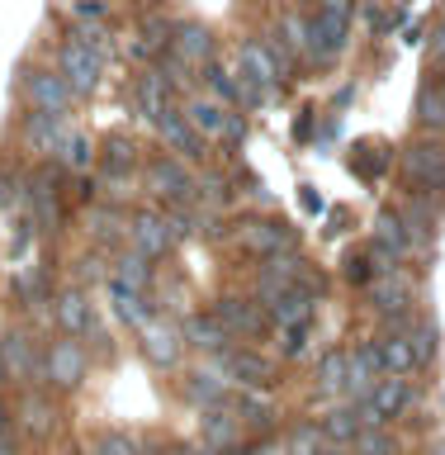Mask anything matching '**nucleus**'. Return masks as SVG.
Returning a JSON list of instances; mask_svg holds the SVG:
<instances>
[{"label":"nucleus","instance_id":"1","mask_svg":"<svg viewBox=\"0 0 445 455\" xmlns=\"http://www.w3.org/2000/svg\"><path fill=\"white\" fill-rule=\"evenodd\" d=\"M237 81H242V91H247V105H266V100H275L284 71H280L275 52H270L266 43L242 38L237 43Z\"/></svg>","mask_w":445,"mask_h":455},{"label":"nucleus","instance_id":"2","mask_svg":"<svg viewBox=\"0 0 445 455\" xmlns=\"http://www.w3.org/2000/svg\"><path fill=\"white\" fill-rule=\"evenodd\" d=\"M85 375H91V351L81 347V337H57L43 347V379L52 394H76Z\"/></svg>","mask_w":445,"mask_h":455},{"label":"nucleus","instance_id":"3","mask_svg":"<svg viewBox=\"0 0 445 455\" xmlns=\"http://www.w3.org/2000/svg\"><path fill=\"white\" fill-rule=\"evenodd\" d=\"M142 180L147 190L162 199V204H199V180L195 171L185 166V156H152L142 166Z\"/></svg>","mask_w":445,"mask_h":455},{"label":"nucleus","instance_id":"4","mask_svg":"<svg viewBox=\"0 0 445 455\" xmlns=\"http://www.w3.org/2000/svg\"><path fill=\"white\" fill-rule=\"evenodd\" d=\"M403 176H408V185H417V190L445 195V138H436V133L412 138L403 148Z\"/></svg>","mask_w":445,"mask_h":455},{"label":"nucleus","instance_id":"5","mask_svg":"<svg viewBox=\"0 0 445 455\" xmlns=\"http://www.w3.org/2000/svg\"><path fill=\"white\" fill-rule=\"evenodd\" d=\"M20 95L28 109H48V114H67L76 91L67 85V76L57 67H24L20 71Z\"/></svg>","mask_w":445,"mask_h":455},{"label":"nucleus","instance_id":"6","mask_svg":"<svg viewBox=\"0 0 445 455\" xmlns=\"http://www.w3.org/2000/svg\"><path fill=\"white\" fill-rule=\"evenodd\" d=\"M346 52V20H332V14H313V20H304V48H298V57L313 67H332L337 57Z\"/></svg>","mask_w":445,"mask_h":455},{"label":"nucleus","instance_id":"7","mask_svg":"<svg viewBox=\"0 0 445 455\" xmlns=\"http://www.w3.org/2000/svg\"><path fill=\"white\" fill-rule=\"evenodd\" d=\"M213 370H223L227 384H242V389H266V384L275 379V365H270L261 351H251V347L213 351Z\"/></svg>","mask_w":445,"mask_h":455},{"label":"nucleus","instance_id":"8","mask_svg":"<svg viewBox=\"0 0 445 455\" xmlns=\"http://www.w3.org/2000/svg\"><path fill=\"white\" fill-rule=\"evenodd\" d=\"M57 71L67 76V85L76 95H95L99 81H105V62H99V57L85 48L81 38H71V34H67L62 48H57Z\"/></svg>","mask_w":445,"mask_h":455},{"label":"nucleus","instance_id":"9","mask_svg":"<svg viewBox=\"0 0 445 455\" xmlns=\"http://www.w3.org/2000/svg\"><path fill=\"white\" fill-rule=\"evenodd\" d=\"M138 351H142V361L156 365V370H176L180 355H185L180 323H166V318L142 323V327H138Z\"/></svg>","mask_w":445,"mask_h":455},{"label":"nucleus","instance_id":"10","mask_svg":"<svg viewBox=\"0 0 445 455\" xmlns=\"http://www.w3.org/2000/svg\"><path fill=\"white\" fill-rule=\"evenodd\" d=\"M237 242L247 247L251 256H280V251H294L298 247V228L294 223H284V219H247L237 228Z\"/></svg>","mask_w":445,"mask_h":455},{"label":"nucleus","instance_id":"11","mask_svg":"<svg viewBox=\"0 0 445 455\" xmlns=\"http://www.w3.org/2000/svg\"><path fill=\"white\" fill-rule=\"evenodd\" d=\"M0 355H5V375L14 384H28L34 375H43V347L34 332H24V327H10L5 337H0Z\"/></svg>","mask_w":445,"mask_h":455},{"label":"nucleus","instance_id":"12","mask_svg":"<svg viewBox=\"0 0 445 455\" xmlns=\"http://www.w3.org/2000/svg\"><path fill=\"white\" fill-rule=\"evenodd\" d=\"M128 247L142 251V256H152V261H162V256H166L171 247H176L166 213H156V209H138L133 219H128Z\"/></svg>","mask_w":445,"mask_h":455},{"label":"nucleus","instance_id":"13","mask_svg":"<svg viewBox=\"0 0 445 455\" xmlns=\"http://www.w3.org/2000/svg\"><path fill=\"white\" fill-rule=\"evenodd\" d=\"M365 290H370V308H375V318H384V313L417 308V304H412V299H417V284H412V275H408L403 266L389 270V275H375Z\"/></svg>","mask_w":445,"mask_h":455},{"label":"nucleus","instance_id":"14","mask_svg":"<svg viewBox=\"0 0 445 455\" xmlns=\"http://www.w3.org/2000/svg\"><path fill=\"white\" fill-rule=\"evenodd\" d=\"M370 242H379L384 251H393L398 261H412V256H422V247H417V237L408 233V219L398 213V204H384L379 213H375V233H370Z\"/></svg>","mask_w":445,"mask_h":455},{"label":"nucleus","instance_id":"15","mask_svg":"<svg viewBox=\"0 0 445 455\" xmlns=\"http://www.w3.org/2000/svg\"><path fill=\"white\" fill-rule=\"evenodd\" d=\"M156 133H162V142H166V148L176 152V156H185V162H204V156H209V152H204L209 138L199 133V128L185 119L180 109H166L162 119H156Z\"/></svg>","mask_w":445,"mask_h":455},{"label":"nucleus","instance_id":"16","mask_svg":"<svg viewBox=\"0 0 445 455\" xmlns=\"http://www.w3.org/2000/svg\"><path fill=\"white\" fill-rule=\"evenodd\" d=\"M52 318H57V332H67V337H85V332H91V327H95V308H91V299H85L81 284L52 294Z\"/></svg>","mask_w":445,"mask_h":455},{"label":"nucleus","instance_id":"17","mask_svg":"<svg viewBox=\"0 0 445 455\" xmlns=\"http://www.w3.org/2000/svg\"><path fill=\"white\" fill-rule=\"evenodd\" d=\"M14 422L24 427V436H52L57 432V403H52V394H43V389H24L20 394V403H14Z\"/></svg>","mask_w":445,"mask_h":455},{"label":"nucleus","instance_id":"18","mask_svg":"<svg viewBox=\"0 0 445 455\" xmlns=\"http://www.w3.org/2000/svg\"><path fill=\"white\" fill-rule=\"evenodd\" d=\"M213 318H219L233 337H261L266 327V313L256 299H242V294H223L219 304H213Z\"/></svg>","mask_w":445,"mask_h":455},{"label":"nucleus","instance_id":"19","mask_svg":"<svg viewBox=\"0 0 445 455\" xmlns=\"http://www.w3.org/2000/svg\"><path fill=\"white\" fill-rule=\"evenodd\" d=\"M180 337H185V347L199 351V355H213V351L233 347V332H227L219 318H213V308H209V313H185Z\"/></svg>","mask_w":445,"mask_h":455},{"label":"nucleus","instance_id":"20","mask_svg":"<svg viewBox=\"0 0 445 455\" xmlns=\"http://www.w3.org/2000/svg\"><path fill=\"white\" fill-rule=\"evenodd\" d=\"M20 133H24V142L34 152H57V148H62V138H67V114L28 109L24 124H20Z\"/></svg>","mask_w":445,"mask_h":455},{"label":"nucleus","instance_id":"21","mask_svg":"<svg viewBox=\"0 0 445 455\" xmlns=\"http://www.w3.org/2000/svg\"><path fill=\"white\" fill-rule=\"evenodd\" d=\"M412 119H417L422 133H436L445 138V81H422L417 85V100H412Z\"/></svg>","mask_w":445,"mask_h":455},{"label":"nucleus","instance_id":"22","mask_svg":"<svg viewBox=\"0 0 445 455\" xmlns=\"http://www.w3.org/2000/svg\"><path fill=\"white\" fill-rule=\"evenodd\" d=\"M133 109H138L147 124H156V119L171 109V85H166V76H162L156 67L142 71V76L133 81Z\"/></svg>","mask_w":445,"mask_h":455},{"label":"nucleus","instance_id":"23","mask_svg":"<svg viewBox=\"0 0 445 455\" xmlns=\"http://www.w3.org/2000/svg\"><path fill=\"white\" fill-rule=\"evenodd\" d=\"M313 308H318V299H313L304 284H290L284 294H275L266 304V318L275 327H290V323H313Z\"/></svg>","mask_w":445,"mask_h":455},{"label":"nucleus","instance_id":"24","mask_svg":"<svg viewBox=\"0 0 445 455\" xmlns=\"http://www.w3.org/2000/svg\"><path fill=\"white\" fill-rule=\"evenodd\" d=\"M199 441H204L209 451L242 441V422H237L233 403H213V408H204V418H199Z\"/></svg>","mask_w":445,"mask_h":455},{"label":"nucleus","instance_id":"25","mask_svg":"<svg viewBox=\"0 0 445 455\" xmlns=\"http://www.w3.org/2000/svg\"><path fill=\"white\" fill-rule=\"evenodd\" d=\"M105 290H109V308L119 313V323H128V327H142V323H152L156 318V304L147 294H138V290H128V284H119V280H105Z\"/></svg>","mask_w":445,"mask_h":455},{"label":"nucleus","instance_id":"26","mask_svg":"<svg viewBox=\"0 0 445 455\" xmlns=\"http://www.w3.org/2000/svg\"><path fill=\"white\" fill-rule=\"evenodd\" d=\"M185 119H190L204 138H227V124H233V105H223V100H213V95H195L190 105H185Z\"/></svg>","mask_w":445,"mask_h":455},{"label":"nucleus","instance_id":"27","mask_svg":"<svg viewBox=\"0 0 445 455\" xmlns=\"http://www.w3.org/2000/svg\"><path fill=\"white\" fill-rule=\"evenodd\" d=\"M180 389H185V398H190L195 408H213V403H227V375L223 370H190V375L180 379Z\"/></svg>","mask_w":445,"mask_h":455},{"label":"nucleus","instance_id":"28","mask_svg":"<svg viewBox=\"0 0 445 455\" xmlns=\"http://www.w3.org/2000/svg\"><path fill=\"white\" fill-rule=\"evenodd\" d=\"M171 52H180L190 67L213 62V28H204V24H176V28H171Z\"/></svg>","mask_w":445,"mask_h":455},{"label":"nucleus","instance_id":"29","mask_svg":"<svg viewBox=\"0 0 445 455\" xmlns=\"http://www.w3.org/2000/svg\"><path fill=\"white\" fill-rule=\"evenodd\" d=\"M379 361L384 375H417V355H412V337L408 332H379Z\"/></svg>","mask_w":445,"mask_h":455},{"label":"nucleus","instance_id":"30","mask_svg":"<svg viewBox=\"0 0 445 455\" xmlns=\"http://www.w3.org/2000/svg\"><path fill=\"white\" fill-rule=\"evenodd\" d=\"M99 166H105V176H109V180H123V176H133V171L142 166V162H138V148H133V138H123V133H109V138H105V148H99Z\"/></svg>","mask_w":445,"mask_h":455},{"label":"nucleus","instance_id":"31","mask_svg":"<svg viewBox=\"0 0 445 455\" xmlns=\"http://www.w3.org/2000/svg\"><path fill=\"white\" fill-rule=\"evenodd\" d=\"M318 427H322L327 441H337V446H355V436H361L365 422H361V408L355 403H337L318 418Z\"/></svg>","mask_w":445,"mask_h":455},{"label":"nucleus","instance_id":"32","mask_svg":"<svg viewBox=\"0 0 445 455\" xmlns=\"http://www.w3.org/2000/svg\"><path fill=\"white\" fill-rule=\"evenodd\" d=\"M14 299L20 304H48L52 299V284H48V266H34V261H20L14 266Z\"/></svg>","mask_w":445,"mask_h":455},{"label":"nucleus","instance_id":"33","mask_svg":"<svg viewBox=\"0 0 445 455\" xmlns=\"http://www.w3.org/2000/svg\"><path fill=\"white\" fill-rule=\"evenodd\" d=\"M119 284H128V290H138V294H147L152 290V256H142V251H133L128 247L119 261H114V270H109Z\"/></svg>","mask_w":445,"mask_h":455},{"label":"nucleus","instance_id":"34","mask_svg":"<svg viewBox=\"0 0 445 455\" xmlns=\"http://www.w3.org/2000/svg\"><path fill=\"white\" fill-rule=\"evenodd\" d=\"M227 403H233L237 422H242V427H251V432H266V427L275 422V408H270V398H261L256 389H242L237 398H227Z\"/></svg>","mask_w":445,"mask_h":455},{"label":"nucleus","instance_id":"35","mask_svg":"<svg viewBox=\"0 0 445 455\" xmlns=\"http://www.w3.org/2000/svg\"><path fill=\"white\" fill-rule=\"evenodd\" d=\"M204 85L213 100H223V105H247V91H242L237 71L223 67V62H204Z\"/></svg>","mask_w":445,"mask_h":455},{"label":"nucleus","instance_id":"36","mask_svg":"<svg viewBox=\"0 0 445 455\" xmlns=\"http://www.w3.org/2000/svg\"><path fill=\"white\" fill-rule=\"evenodd\" d=\"M408 337H412V355H417V370H432L436 365V355H441V327L432 318H417L408 327Z\"/></svg>","mask_w":445,"mask_h":455},{"label":"nucleus","instance_id":"37","mask_svg":"<svg viewBox=\"0 0 445 455\" xmlns=\"http://www.w3.org/2000/svg\"><path fill=\"white\" fill-rule=\"evenodd\" d=\"M85 219H91V237L99 242V247H119V242H128V219H119V213L114 209H91L85 213Z\"/></svg>","mask_w":445,"mask_h":455},{"label":"nucleus","instance_id":"38","mask_svg":"<svg viewBox=\"0 0 445 455\" xmlns=\"http://www.w3.org/2000/svg\"><path fill=\"white\" fill-rule=\"evenodd\" d=\"M57 162H62L67 171H91L95 166V142L85 133H67L62 148H57Z\"/></svg>","mask_w":445,"mask_h":455},{"label":"nucleus","instance_id":"39","mask_svg":"<svg viewBox=\"0 0 445 455\" xmlns=\"http://www.w3.org/2000/svg\"><path fill=\"white\" fill-rule=\"evenodd\" d=\"M355 455H398V436L389 432V422L361 427V436H355Z\"/></svg>","mask_w":445,"mask_h":455},{"label":"nucleus","instance_id":"40","mask_svg":"<svg viewBox=\"0 0 445 455\" xmlns=\"http://www.w3.org/2000/svg\"><path fill=\"white\" fill-rule=\"evenodd\" d=\"M318 389L322 394H346V351H327L318 361Z\"/></svg>","mask_w":445,"mask_h":455},{"label":"nucleus","instance_id":"41","mask_svg":"<svg viewBox=\"0 0 445 455\" xmlns=\"http://www.w3.org/2000/svg\"><path fill=\"white\" fill-rule=\"evenodd\" d=\"M308 341H313V323L280 327V355H284V361H304V355H308Z\"/></svg>","mask_w":445,"mask_h":455},{"label":"nucleus","instance_id":"42","mask_svg":"<svg viewBox=\"0 0 445 455\" xmlns=\"http://www.w3.org/2000/svg\"><path fill=\"white\" fill-rule=\"evenodd\" d=\"M85 451H91V455H142V446L128 432H95Z\"/></svg>","mask_w":445,"mask_h":455},{"label":"nucleus","instance_id":"43","mask_svg":"<svg viewBox=\"0 0 445 455\" xmlns=\"http://www.w3.org/2000/svg\"><path fill=\"white\" fill-rule=\"evenodd\" d=\"M322 446H327V436H322L318 422H298L290 432V455H318Z\"/></svg>","mask_w":445,"mask_h":455},{"label":"nucleus","instance_id":"44","mask_svg":"<svg viewBox=\"0 0 445 455\" xmlns=\"http://www.w3.org/2000/svg\"><path fill=\"white\" fill-rule=\"evenodd\" d=\"M341 275H346L351 284H361V290H365V284L375 280V261H370V247H361V251H351L346 261H341Z\"/></svg>","mask_w":445,"mask_h":455},{"label":"nucleus","instance_id":"45","mask_svg":"<svg viewBox=\"0 0 445 455\" xmlns=\"http://www.w3.org/2000/svg\"><path fill=\"white\" fill-rule=\"evenodd\" d=\"M71 38H81L85 48H91V52L99 57V62H109V57H114V43H109V34H105L99 24H81V28H71Z\"/></svg>","mask_w":445,"mask_h":455},{"label":"nucleus","instance_id":"46","mask_svg":"<svg viewBox=\"0 0 445 455\" xmlns=\"http://www.w3.org/2000/svg\"><path fill=\"white\" fill-rule=\"evenodd\" d=\"M426 52H432V71H445V20L432 28V38H426Z\"/></svg>","mask_w":445,"mask_h":455},{"label":"nucleus","instance_id":"47","mask_svg":"<svg viewBox=\"0 0 445 455\" xmlns=\"http://www.w3.org/2000/svg\"><path fill=\"white\" fill-rule=\"evenodd\" d=\"M294 138H298V142H308V138H313V109H298V119H294Z\"/></svg>","mask_w":445,"mask_h":455},{"label":"nucleus","instance_id":"48","mask_svg":"<svg viewBox=\"0 0 445 455\" xmlns=\"http://www.w3.org/2000/svg\"><path fill=\"white\" fill-rule=\"evenodd\" d=\"M318 10H322V14H332V20H351V0H322Z\"/></svg>","mask_w":445,"mask_h":455},{"label":"nucleus","instance_id":"49","mask_svg":"<svg viewBox=\"0 0 445 455\" xmlns=\"http://www.w3.org/2000/svg\"><path fill=\"white\" fill-rule=\"evenodd\" d=\"M76 14H81L85 24H95V20H105V5H95V0H81V5H76Z\"/></svg>","mask_w":445,"mask_h":455},{"label":"nucleus","instance_id":"50","mask_svg":"<svg viewBox=\"0 0 445 455\" xmlns=\"http://www.w3.org/2000/svg\"><path fill=\"white\" fill-rule=\"evenodd\" d=\"M0 455H24V446H20V436H14L10 427H5V432H0Z\"/></svg>","mask_w":445,"mask_h":455},{"label":"nucleus","instance_id":"51","mask_svg":"<svg viewBox=\"0 0 445 455\" xmlns=\"http://www.w3.org/2000/svg\"><path fill=\"white\" fill-rule=\"evenodd\" d=\"M10 199H14V176H10L5 166H0V209H5Z\"/></svg>","mask_w":445,"mask_h":455},{"label":"nucleus","instance_id":"52","mask_svg":"<svg viewBox=\"0 0 445 455\" xmlns=\"http://www.w3.org/2000/svg\"><path fill=\"white\" fill-rule=\"evenodd\" d=\"M5 427H14V403L0 394V432H5Z\"/></svg>","mask_w":445,"mask_h":455},{"label":"nucleus","instance_id":"53","mask_svg":"<svg viewBox=\"0 0 445 455\" xmlns=\"http://www.w3.org/2000/svg\"><path fill=\"white\" fill-rule=\"evenodd\" d=\"M209 455H251V446H247V441H233V446H219V451H209Z\"/></svg>","mask_w":445,"mask_h":455},{"label":"nucleus","instance_id":"54","mask_svg":"<svg viewBox=\"0 0 445 455\" xmlns=\"http://www.w3.org/2000/svg\"><path fill=\"white\" fill-rule=\"evenodd\" d=\"M304 209H308V213H318V209H322V199L313 195V185H304Z\"/></svg>","mask_w":445,"mask_h":455},{"label":"nucleus","instance_id":"55","mask_svg":"<svg viewBox=\"0 0 445 455\" xmlns=\"http://www.w3.org/2000/svg\"><path fill=\"white\" fill-rule=\"evenodd\" d=\"M318 455H355V446H337V441H327Z\"/></svg>","mask_w":445,"mask_h":455},{"label":"nucleus","instance_id":"56","mask_svg":"<svg viewBox=\"0 0 445 455\" xmlns=\"http://www.w3.org/2000/svg\"><path fill=\"white\" fill-rule=\"evenodd\" d=\"M166 455H199V451H190V446H176V451H166Z\"/></svg>","mask_w":445,"mask_h":455},{"label":"nucleus","instance_id":"57","mask_svg":"<svg viewBox=\"0 0 445 455\" xmlns=\"http://www.w3.org/2000/svg\"><path fill=\"white\" fill-rule=\"evenodd\" d=\"M5 379H10V375H5V355H0V384H5Z\"/></svg>","mask_w":445,"mask_h":455},{"label":"nucleus","instance_id":"58","mask_svg":"<svg viewBox=\"0 0 445 455\" xmlns=\"http://www.w3.org/2000/svg\"><path fill=\"white\" fill-rule=\"evenodd\" d=\"M67 455H91V451H85V446H71V451H67Z\"/></svg>","mask_w":445,"mask_h":455},{"label":"nucleus","instance_id":"59","mask_svg":"<svg viewBox=\"0 0 445 455\" xmlns=\"http://www.w3.org/2000/svg\"><path fill=\"white\" fill-rule=\"evenodd\" d=\"M441 5H445V0H441Z\"/></svg>","mask_w":445,"mask_h":455}]
</instances>
